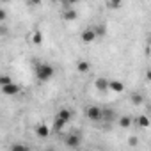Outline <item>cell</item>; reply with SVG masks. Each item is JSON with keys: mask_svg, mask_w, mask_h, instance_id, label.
Returning <instances> with one entry per match:
<instances>
[{"mask_svg": "<svg viewBox=\"0 0 151 151\" xmlns=\"http://www.w3.org/2000/svg\"><path fill=\"white\" fill-rule=\"evenodd\" d=\"M27 2H29V6H39L41 0H27Z\"/></svg>", "mask_w": 151, "mask_h": 151, "instance_id": "cell-23", "label": "cell"}, {"mask_svg": "<svg viewBox=\"0 0 151 151\" xmlns=\"http://www.w3.org/2000/svg\"><path fill=\"white\" fill-rule=\"evenodd\" d=\"M109 91H112V93H123L124 91V84L121 82V80H109Z\"/></svg>", "mask_w": 151, "mask_h": 151, "instance_id": "cell-7", "label": "cell"}, {"mask_svg": "<svg viewBox=\"0 0 151 151\" xmlns=\"http://www.w3.org/2000/svg\"><path fill=\"white\" fill-rule=\"evenodd\" d=\"M94 87H96L100 93H107V91H109V78H105V77L96 78V80H94Z\"/></svg>", "mask_w": 151, "mask_h": 151, "instance_id": "cell-5", "label": "cell"}, {"mask_svg": "<svg viewBox=\"0 0 151 151\" xmlns=\"http://www.w3.org/2000/svg\"><path fill=\"white\" fill-rule=\"evenodd\" d=\"M53 2H60V4H62V2H64V0H53Z\"/></svg>", "mask_w": 151, "mask_h": 151, "instance_id": "cell-25", "label": "cell"}, {"mask_svg": "<svg viewBox=\"0 0 151 151\" xmlns=\"http://www.w3.org/2000/svg\"><path fill=\"white\" fill-rule=\"evenodd\" d=\"M64 126H66V121H62L60 117L55 116V119H53V130H55V132H62Z\"/></svg>", "mask_w": 151, "mask_h": 151, "instance_id": "cell-13", "label": "cell"}, {"mask_svg": "<svg viewBox=\"0 0 151 151\" xmlns=\"http://www.w3.org/2000/svg\"><path fill=\"white\" fill-rule=\"evenodd\" d=\"M123 2L124 0H107V6L110 9H119V7H123Z\"/></svg>", "mask_w": 151, "mask_h": 151, "instance_id": "cell-16", "label": "cell"}, {"mask_svg": "<svg viewBox=\"0 0 151 151\" xmlns=\"http://www.w3.org/2000/svg\"><path fill=\"white\" fill-rule=\"evenodd\" d=\"M0 89H2V94H6V96H16V94H20V91H22V87H20L18 84H14V82H11V84H7V86H2Z\"/></svg>", "mask_w": 151, "mask_h": 151, "instance_id": "cell-3", "label": "cell"}, {"mask_svg": "<svg viewBox=\"0 0 151 151\" xmlns=\"http://www.w3.org/2000/svg\"><path fill=\"white\" fill-rule=\"evenodd\" d=\"M13 82V78L9 77V75H0V87L2 86H7V84H11Z\"/></svg>", "mask_w": 151, "mask_h": 151, "instance_id": "cell-19", "label": "cell"}, {"mask_svg": "<svg viewBox=\"0 0 151 151\" xmlns=\"http://www.w3.org/2000/svg\"><path fill=\"white\" fill-rule=\"evenodd\" d=\"M77 2H78V0H64V2H62V4H64L66 7H73V6H75V4H77Z\"/></svg>", "mask_w": 151, "mask_h": 151, "instance_id": "cell-20", "label": "cell"}, {"mask_svg": "<svg viewBox=\"0 0 151 151\" xmlns=\"http://www.w3.org/2000/svg\"><path fill=\"white\" fill-rule=\"evenodd\" d=\"M0 34H2V36H4V34H7V30H6L4 27H0Z\"/></svg>", "mask_w": 151, "mask_h": 151, "instance_id": "cell-24", "label": "cell"}, {"mask_svg": "<svg viewBox=\"0 0 151 151\" xmlns=\"http://www.w3.org/2000/svg\"><path fill=\"white\" fill-rule=\"evenodd\" d=\"M130 100H132V103H133V105H137V107L144 103V96H142V94H139V93H133Z\"/></svg>", "mask_w": 151, "mask_h": 151, "instance_id": "cell-15", "label": "cell"}, {"mask_svg": "<svg viewBox=\"0 0 151 151\" xmlns=\"http://www.w3.org/2000/svg\"><path fill=\"white\" fill-rule=\"evenodd\" d=\"M101 119L112 123V121L116 119V112H114L112 109H101Z\"/></svg>", "mask_w": 151, "mask_h": 151, "instance_id": "cell-11", "label": "cell"}, {"mask_svg": "<svg viewBox=\"0 0 151 151\" xmlns=\"http://www.w3.org/2000/svg\"><path fill=\"white\" fill-rule=\"evenodd\" d=\"M57 117H60L62 121H66V123H69L71 121V117H73V112H71V109H60L59 112H57Z\"/></svg>", "mask_w": 151, "mask_h": 151, "instance_id": "cell-10", "label": "cell"}, {"mask_svg": "<svg viewBox=\"0 0 151 151\" xmlns=\"http://www.w3.org/2000/svg\"><path fill=\"white\" fill-rule=\"evenodd\" d=\"M132 124V117H128V116H123L121 119H119V126L121 128H128Z\"/></svg>", "mask_w": 151, "mask_h": 151, "instance_id": "cell-18", "label": "cell"}, {"mask_svg": "<svg viewBox=\"0 0 151 151\" xmlns=\"http://www.w3.org/2000/svg\"><path fill=\"white\" fill-rule=\"evenodd\" d=\"M36 135H37L39 139H46V137L50 135V128H48V124L39 123V124L36 126Z\"/></svg>", "mask_w": 151, "mask_h": 151, "instance_id": "cell-8", "label": "cell"}, {"mask_svg": "<svg viewBox=\"0 0 151 151\" xmlns=\"http://www.w3.org/2000/svg\"><path fill=\"white\" fill-rule=\"evenodd\" d=\"M77 69H78V73H87L91 69V64L87 60H78L77 62Z\"/></svg>", "mask_w": 151, "mask_h": 151, "instance_id": "cell-12", "label": "cell"}, {"mask_svg": "<svg viewBox=\"0 0 151 151\" xmlns=\"http://www.w3.org/2000/svg\"><path fill=\"white\" fill-rule=\"evenodd\" d=\"M135 123H137L140 128H147V126H149V117H147V116H139V117L135 119Z\"/></svg>", "mask_w": 151, "mask_h": 151, "instance_id": "cell-14", "label": "cell"}, {"mask_svg": "<svg viewBox=\"0 0 151 151\" xmlns=\"http://www.w3.org/2000/svg\"><path fill=\"white\" fill-rule=\"evenodd\" d=\"M6 20H7V13H6L4 9H0V23L6 22Z\"/></svg>", "mask_w": 151, "mask_h": 151, "instance_id": "cell-22", "label": "cell"}, {"mask_svg": "<svg viewBox=\"0 0 151 151\" xmlns=\"http://www.w3.org/2000/svg\"><path fill=\"white\" fill-rule=\"evenodd\" d=\"M34 73H36L37 80L48 82V80L53 77V75H55V69H53V66H50V64H46V62H39V64H36Z\"/></svg>", "mask_w": 151, "mask_h": 151, "instance_id": "cell-1", "label": "cell"}, {"mask_svg": "<svg viewBox=\"0 0 151 151\" xmlns=\"http://www.w3.org/2000/svg\"><path fill=\"white\" fill-rule=\"evenodd\" d=\"M64 142H66L68 147H78V146L82 144V135H80V133H69Z\"/></svg>", "mask_w": 151, "mask_h": 151, "instance_id": "cell-4", "label": "cell"}, {"mask_svg": "<svg viewBox=\"0 0 151 151\" xmlns=\"http://www.w3.org/2000/svg\"><path fill=\"white\" fill-rule=\"evenodd\" d=\"M11 149H29V146L27 144H14V146H11Z\"/></svg>", "mask_w": 151, "mask_h": 151, "instance_id": "cell-21", "label": "cell"}, {"mask_svg": "<svg viewBox=\"0 0 151 151\" xmlns=\"http://www.w3.org/2000/svg\"><path fill=\"white\" fill-rule=\"evenodd\" d=\"M32 43H34V45H41V43H43V34H41L39 30H36V32L32 34Z\"/></svg>", "mask_w": 151, "mask_h": 151, "instance_id": "cell-17", "label": "cell"}, {"mask_svg": "<svg viewBox=\"0 0 151 151\" xmlns=\"http://www.w3.org/2000/svg\"><path fill=\"white\" fill-rule=\"evenodd\" d=\"M80 39H82L84 43H93V41L96 39V32H94V29H86V30L80 34Z\"/></svg>", "mask_w": 151, "mask_h": 151, "instance_id": "cell-6", "label": "cell"}, {"mask_svg": "<svg viewBox=\"0 0 151 151\" xmlns=\"http://www.w3.org/2000/svg\"><path fill=\"white\" fill-rule=\"evenodd\" d=\"M62 20H66V22L77 20V11H75L73 7H64V11H62Z\"/></svg>", "mask_w": 151, "mask_h": 151, "instance_id": "cell-9", "label": "cell"}, {"mask_svg": "<svg viewBox=\"0 0 151 151\" xmlns=\"http://www.w3.org/2000/svg\"><path fill=\"white\" fill-rule=\"evenodd\" d=\"M86 116L89 121H101V107H96V105H89L86 109Z\"/></svg>", "mask_w": 151, "mask_h": 151, "instance_id": "cell-2", "label": "cell"}]
</instances>
